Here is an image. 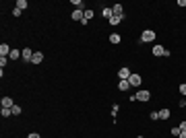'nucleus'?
<instances>
[{
  "label": "nucleus",
  "instance_id": "obj_14",
  "mask_svg": "<svg viewBox=\"0 0 186 138\" xmlns=\"http://www.w3.org/2000/svg\"><path fill=\"white\" fill-rule=\"evenodd\" d=\"M170 118V109H161L159 111V120H168Z\"/></svg>",
  "mask_w": 186,
  "mask_h": 138
},
{
  "label": "nucleus",
  "instance_id": "obj_29",
  "mask_svg": "<svg viewBox=\"0 0 186 138\" xmlns=\"http://www.w3.org/2000/svg\"><path fill=\"white\" fill-rule=\"evenodd\" d=\"M178 6H186V0H178Z\"/></svg>",
  "mask_w": 186,
  "mask_h": 138
},
{
  "label": "nucleus",
  "instance_id": "obj_25",
  "mask_svg": "<svg viewBox=\"0 0 186 138\" xmlns=\"http://www.w3.org/2000/svg\"><path fill=\"white\" fill-rule=\"evenodd\" d=\"M73 6H77V8H81V6H83V2H81V0H73Z\"/></svg>",
  "mask_w": 186,
  "mask_h": 138
},
{
  "label": "nucleus",
  "instance_id": "obj_20",
  "mask_svg": "<svg viewBox=\"0 0 186 138\" xmlns=\"http://www.w3.org/2000/svg\"><path fill=\"white\" fill-rule=\"evenodd\" d=\"M93 15H95V12H93L91 8H87V10H85V21H89V19H93Z\"/></svg>",
  "mask_w": 186,
  "mask_h": 138
},
{
  "label": "nucleus",
  "instance_id": "obj_22",
  "mask_svg": "<svg viewBox=\"0 0 186 138\" xmlns=\"http://www.w3.org/2000/svg\"><path fill=\"white\" fill-rule=\"evenodd\" d=\"M6 62H8V58H6V56H0V66H2V70H4V66H6Z\"/></svg>",
  "mask_w": 186,
  "mask_h": 138
},
{
  "label": "nucleus",
  "instance_id": "obj_28",
  "mask_svg": "<svg viewBox=\"0 0 186 138\" xmlns=\"http://www.w3.org/2000/svg\"><path fill=\"white\" fill-rule=\"evenodd\" d=\"M180 130H182V132H186V122H182V124H180Z\"/></svg>",
  "mask_w": 186,
  "mask_h": 138
},
{
  "label": "nucleus",
  "instance_id": "obj_5",
  "mask_svg": "<svg viewBox=\"0 0 186 138\" xmlns=\"http://www.w3.org/2000/svg\"><path fill=\"white\" fill-rule=\"evenodd\" d=\"M33 54H35V52H31L29 48H25V50L21 52V58L25 60V62H31V60H33Z\"/></svg>",
  "mask_w": 186,
  "mask_h": 138
},
{
  "label": "nucleus",
  "instance_id": "obj_26",
  "mask_svg": "<svg viewBox=\"0 0 186 138\" xmlns=\"http://www.w3.org/2000/svg\"><path fill=\"white\" fill-rule=\"evenodd\" d=\"M151 120H159V111H151Z\"/></svg>",
  "mask_w": 186,
  "mask_h": 138
},
{
  "label": "nucleus",
  "instance_id": "obj_8",
  "mask_svg": "<svg viewBox=\"0 0 186 138\" xmlns=\"http://www.w3.org/2000/svg\"><path fill=\"white\" fill-rule=\"evenodd\" d=\"M164 54H166L164 45H153V56H164Z\"/></svg>",
  "mask_w": 186,
  "mask_h": 138
},
{
  "label": "nucleus",
  "instance_id": "obj_19",
  "mask_svg": "<svg viewBox=\"0 0 186 138\" xmlns=\"http://www.w3.org/2000/svg\"><path fill=\"white\" fill-rule=\"evenodd\" d=\"M8 58H10V60H17V58H21V52H19V50H13Z\"/></svg>",
  "mask_w": 186,
  "mask_h": 138
},
{
  "label": "nucleus",
  "instance_id": "obj_24",
  "mask_svg": "<svg viewBox=\"0 0 186 138\" xmlns=\"http://www.w3.org/2000/svg\"><path fill=\"white\" fill-rule=\"evenodd\" d=\"M178 89H180V93H182V95H184V97H186V83H182V85H180V87H178Z\"/></svg>",
  "mask_w": 186,
  "mask_h": 138
},
{
  "label": "nucleus",
  "instance_id": "obj_31",
  "mask_svg": "<svg viewBox=\"0 0 186 138\" xmlns=\"http://www.w3.org/2000/svg\"><path fill=\"white\" fill-rule=\"evenodd\" d=\"M178 138H186V132H180V136Z\"/></svg>",
  "mask_w": 186,
  "mask_h": 138
},
{
  "label": "nucleus",
  "instance_id": "obj_6",
  "mask_svg": "<svg viewBox=\"0 0 186 138\" xmlns=\"http://www.w3.org/2000/svg\"><path fill=\"white\" fill-rule=\"evenodd\" d=\"M130 74H132V72L128 70L126 66H122L120 70H118V76H120V80H128V76H130Z\"/></svg>",
  "mask_w": 186,
  "mask_h": 138
},
{
  "label": "nucleus",
  "instance_id": "obj_3",
  "mask_svg": "<svg viewBox=\"0 0 186 138\" xmlns=\"http://www.w3.org/2000/svg\"><path fill=\"white\" fill-rule=\"evenodd\" d=\"M128 83H130V87H138L143 83V78H141V74H136V72H132L130 76H128Z\"/></svg>",
  "mask_w": 186,
  "mask_h": 138
},
{
  "label": "nucleus",
  "instance_id": "obj_11",
  "mask_svg": "<svg viewBox=\"0 0 186 138\" xmlns=\"http://www.w3.org/2000/svg\"><path fill=\"white\" fill-rule=\"evenodd\" d=\"M41 60H43V54H41V52H35V54H33L31 64H41Z\"/></svg>",
  "mask_w": 186,
  "mask_h": 138
},
{
  "label": "nucleus",
  "instance_id": "obj_17",
  "mask_svg": "<svg viewBox=\"0 0 186 138\" xmlns=\"http://www.w3.org/2000/svg\"><path fill=\"white\" fill-rule=\"evenodd\" d=\"M0 113H2V118H8V116H13V111H10L8 107H2V109H0Z\"/></svg>",
  "mask_w": 186,
  "mask_h": 138
},
{
  "label": "nucleus",
  "instance_id": "obj_1",
  "mask_svg": "<svg viewBox=\"0 0 186 138\" xmlns=\"http://www.w3.org/2000/svg\"><path fill=\"white\" fill-rule=\"evenodd\" d=\"M149 97H151V93L147 89H141V91H136V95L134 97H130L132 101H149Z\"/></svg>",
  "mask_w": 186,
  "mask_h": 138
},
{
  "label": "nucleus",
  "instance_id": "obj_2",
  "mask_svg": "<svg viewBox=\"0 0 186 138\" xmlns=\"http://www.w3.org/2000/svg\"><path fill=\"white\" fill-rule=\"evenodd\" d=\"M153 39H155V31H153V29L143 31V35H141V41H143V43H149V41H153Z\"/></svg>",
  "mask_w": 186,
  "mask_h": 138
},
{
  "label": "nucleus",
  "instance_id": "obj_4",
  "mask_svg": "<svg viewBox=\"0 0 186 138\" xmlns=\"http://www.w3.org/2000/svg\"><path fill=\"white\" fill-rule=\"evenodd\" d=\"M73 19H75V21H81V23H85V10H81V8H75V10H73Z\"/></svg>",
  "mask_w": 186,
  "mask_h": 138
},
{
  "label": "nucleus",
  "instance_id": "obj_7",
  "mask_svg": "<svg viewBox=\"0 0 186 138\" xmlns=\"http://www.w3.org/2000/svg\"><path fill=\"white\" fill-rule=\"evenodd\" d=\"M112 10H114V15H116V17H124V8H122V4H114V6H112Z\"/></svg>",
  "mask_w": 186,
  "mask_h": 138
},
{
  "label": "nucleus",
  "instance_id": "obj_23",
  "mask_svg": "<svg viewBox=\"0 0 186 138\" xmlns=\"http://www.w3.org/2000/svg\"><path fill=\"white\" fill-rule=\"evenodd\" d=\"M180 132H182L180 126H174V128H172V134H174V136H180Z\"/></svg>",
  "mask_w": 186,
  "mask_h": 138
},
{
  "label": "nucleus",
  "instance_id": "obj_18",
  "mask_svg": "<svg viewBox=\"0 0 186 138\" xmlns=\"http://www.w3.org/2000/svg\"><path fill=\"white\" fill-rule=\"evenodd\" d=\"M17 8L25 10V8H27V0H19V2H17Z\"/></svg>",
  "mask_w": 186,
  "mask_h": 138
},
{
  "label": "nucleus",
  "instance_id": "obj_21",
  "mask_svg": "<svg viewBox=\"0 0 186 138\" xmlns=\"http://www.w3.org/2000/svg\"><path fill=\"white\" fill-rule=\"evenodd\" d=\"M10 111H13V116H21V107H19V105L10 107Z\"/></svg>",
  "mask_w": 186,
  "mask_h": 138
},
{
  "label": "nucleus",
  "instance_id": "obj_12",
  "mask_svg": "<svg viewBox=\"0 0 186 138\" xmlns=\"http://www.w3.org/2000/svg\"><path fill=\"white\" fill-rule=\"evenodd\" d=\"M2 107H8L10 109V107H15V101L10 97H2Z\"/></svg>",
  "mask_w": 186,
  "mask_h": 138
},
{
  "label": "nucleus",
  "instance_id": "obj_13",
  "mask_svg": "<svg viewBox=\"0 0 186 138\" xmlns=\"http://www.w3.org/2000/svg\"><path fill=\"white\" fill-rule=\"evenodd\" d=\"M118 89H120V91H128V89H130V83H128V80H120Z\"/></svg>",
  "mask_w": 186,
  "mask_h": 138
},
{
  "label": "nucleus",
  "instance_id": "obj_9",
  "mask_svg": "<svg viewBox=\"0 0 186 138\" xmlns=\"http://www.w3.org/2000/svg\"><path fill=\"white\" fill-rule=\"evenodd\" d=\"M10 52H13V50L8 48L6 43H2V45H0V56H6V58H8V56H10Z\"/></svg>",
  "mask_w": 186,
  "mask_h": 138
},
{
  "label": "nucleus",
  "instance_id": "obj_15",
  "mask_svg": "<svg viewBox=\"0 0 186 138\" xmlns=\"http://www.w3.org/2000/svg\"><path fill=\"white\" fill-rule=\"evenodd\" d=\"M120 21H122V17H116V15H114V17L110 19V25H114V27H116V25H120Z\"/></svg>",
  "mask_w": 186,
  "mask_h": 138
},
{
  "label": "nucleus",
  "instance_id": "obj_27",
  "mask_svg": "<svg viewBox=\"0 0 186 138\" xmlns=\"http://www.w3.org/2000/svg\"><path fill=\"white\" fill-rule=\"evenodd\" d=\"M27 138H41V136H39V134H37V132H31V134H29V136H27Z\"/></svg>",
  "mask_w": 186,
  "mask_h": 138
},
{
  "label": "nucleus",
  "instance_id": "obj_30",
  "mask_svg": "<svg viewBox=\"0 0 186 138\" xmlns=\"http://www.w3.org/2000/svg\"><path fill=\"white\" fill-rule=\"evenodd\" d=\"M180 105H182V107H186V99H182V101H180Z\"/></svg>",
  "mask_w": 186,
  "mask_h": 138
},
{
  "label": "nucleus",
  "instance_id": "obj_10",
  "mask_svg": "<svg viewBox=\"0 0 186 138\" xmlns=\"http://www.w3.org/2000/svg\"><path fill=\"white\" fill-rule=\"evenodd\" d=\"M101 17H103V19H108V21H110V19H112V17H114V10H112V8H101Z\"/></svg>",
  "mask_w": 186,
  "mask_h": 138
},
{
  "label": "nucleus",
  "instance_id": "obj_16",
  "mask_svg": "<svg viewBox=\"0 0 186 138\" xmlns=\"http://www.w3.org/2000/svg\"><path fill=\"white\" fill-rule=\"evenodd\" d=\"M110 41H112L114 45H116V43H120V35H118V33H112V35H110Z\"/></svg>",
  "mask_w": 186,
  "mask_h": 138
}]
</instances>
